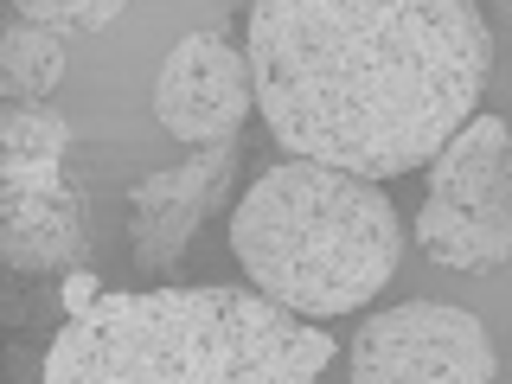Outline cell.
<instances>
[{"label":"cell","instance_id":"cell-1","mask_svg":"<svg viewBox=\"0 0 512 384\" xmlns=\"http://www.w3.org/2000/svg\"><path fill=\"white\" fill-rule=\"evenodd\" d=\"M244 52L269 135L378 186L474 122L493 32L468 0H256Z\"/></svg>","mask_w":512,"mask_h":384},{"label":"cell","instance_id":"cell-2","mask_svg":"<svg viewBox=\"0 0 512 384\" xmlns=\"http://www.w3.org/2000/svg\"><path fill=\"white\" fill-rule=\"evenodd\" d=\"M231 250L256 282L288 314H352L397 276L404 224L391 199L372 180L314 167V160H282L256 173V186L231 212Z\"/></svg>","mask_w":512,"mask_h":384},{"label":"cell","instance_id":"cell-3","mask_svg":"<svg viewBox=\"0 0 512 384\" xmlns=\"http://www.w3.org/2000/svg\"><path fill=\"white\" fill-rule=\"evenodd\" d=\"M58 327L39 384H205V327L192 288L90 295Z\"/></svg>","mask_w":512,"mask_h":384},{"label":"cell","instance_id":"cell-4","mask_svg":"<svg viewBox=\"0 0 512 384\" xmlns=\"http://www.w3.org/2000/svg\"><path fill=\"white\" fill-rule=\"evenodd\" d=\"M71 128L52 103L0 109V250L20 276H71L90 256L84 192L64 173Z\"/></svg>","mask_w":512,"mask_h":384},{"label":"cell","instance_id":"cell-5","mask_svg":"<svg viewBox=\"0 0 512 384\" xmlns=\"http://www.w3.org/2000/svg\"><path fill=\"white\" fill-rule=\"evenodd\" d=\"M416 244L442 269L512 263V128L500 116H474L429 167V199L416 212Z\"/></svg>","mask_w":512,"mask_h":384},{"label":"cell","instance_id":"cell-6","mask_svg":"<svg viewBox=\"0 0 512 384\" xmlns=\"http://www.w3.org/2000/svg\"><path fill=\"white\" fill-rule=\"evenodd\" d=\"M205 327V384H320L333 333L276 308L256 288H192Z\"/></svg>","mask_w":512,"mask_h":384},{"label":"cell","instance_id":"cell-7","mask_svg":"<svg viewBox=\"0 0 512 384\" xmlns=\"http://www.w3.org/2000/svg\"><path fill=\"white\" fill-rule=\"evenodd\" d=\"M487 327L448 301H397L352 333V384H493Z\"/></svg>","mask_w":512,"mask_h":384},{"label":"cell","instance_id":"cell-8","mask_svg":"<svg viewBox=\"0 0 512 384\" xmlns=\"http://www.w3.org/2000/svg\"><path fill=\"white\" fill-rule=\"evenodd\" d=\"M256 109V71L250 52H237L224 32H186L167 52L154 77V116L173 141L199 148H224L237 141L244 116Z\"/></svg>","mask_w":512,"mask_h":384},{"label":"cell","instance_id":"cell-9","mask_svg":"<svg viewBox=\"0 0 512 384\" xmlns=\"http://www.w3.org/2000/svg\"><path fill=\"white\" fill-rule=\"evenodd\" d=\"M231 173H237V141L199 148V154H186L180 167L141 173V180L128 186V250H135V269L167 276L186 256L192 231H199V224L218 212V199L231 192Z\"/></svg>","mask_w":512,"mask_h":384},{"label":"cell","instance_id":"cell-10","mask_svg":"<svg viewBox=\"0 0 512 384\" xmlns=\"http://www.w3.org/2000/svg\"><path fill=\"white\" fill-rule=\"evenodd\" d=\"M64 77V39L45 26H32L13 13L7 39H0V84H7V103H45Z\"/></svg>","mask_w":512,"mask_h":384},{"label":"cell","instance_id":"cell-11","mask_svg":"<svg viewBox=\"0 0 512 384\" xmlns=\"http://www.w3.org/2000/svg\"><path fill=\"white\" fill-rule=\"evenodd\" d=\"M20 20H32V26H45V32H103L109 20H116V0H20Z\"/></svg>","mask_w":512,"mask_h":384},{"label":"cell","instance_id":"cell-12","mask_svg":"<svg viewBox=\"0 0 512 384\" xmlns=\"http://www.w3.org/2000/svg\"><path fill=\"white\" fill-rule=\"evenodd\" d=\"M500 13H512V0H506V7H500Z\"/></svg>","mask_w":512,"mask_h":384}]
</instances>
